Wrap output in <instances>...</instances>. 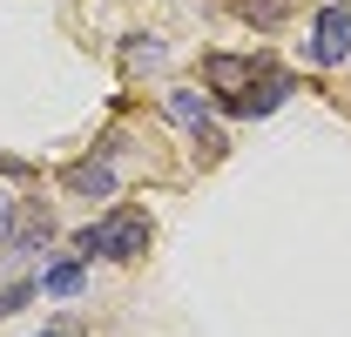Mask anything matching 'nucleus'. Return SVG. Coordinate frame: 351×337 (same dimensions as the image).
<instances>
[{
	"label": "nucleus",
	"mask_w": 351,
	"mask_h": 337,
	"mask_svg": "<svg viewBox=\"0 0 351 337\" xmlns=\"http://www.w3.org/2000/svg\"><path fill=\"white\" fill-rule=\"evenodd\" d=\"M61 182H68L75 196H115V168H108V162H68Z\"/></svg>",
	"instance_id": "nucleus-5"
},
{
	"label": "nucleus",
	"mask_w": 351,
	"mask_h": 337,
	"mask_svg": "<svg viewBox=\"0 0 351 337\" xmlns=\"http://www.w3.org/2000/svg\"><path fill=\"white\" fill-rule=\"evenodd\" d=\"M7 229H14V196L0 189V250H7Z\"/></svg>",
	"instance_id": "nucleus-11"
},
{
	"label": "nucleus",
	"mask_w": 351,
	"mask_h": 337,
	"mask_svg": "<svg viewBox=\"0 0 351 337\" xmlns=\"http://www.w3.org/2000/svg\"><path fill=\"white\" fill-rule=\"evenodd\" d=\"M284 95H291V75L277 68V75H270V82H263V88H250L243 101H230V115H270V108H277Z\"/></svg>",
	"instance_id": "nucleus-6"
},
{
	"label": "nucleus",
	"mask_w": 351,
	"mask_h": 337,
	"mask_svg": "<svg viewBox=\"0 0 351 337\" xmlns=\"http://www.w3.org/2000/svg\"><path fill=\"white\" fill-rule=\"evenodd\" d=\"M82 284H88L82 263H54V270L41 277V290H47V297H82Z\"/></svg>",
	"instance_id": "nucleus-8"
},
{
	"label": "nucleus",
	"mask_w": 351,
	"mask_h": 337,
	"mask_svg": "<svg viewBox=\"0 0 351 337\" xmlns=\"http://www.w3.org/2000/svg\"><path fill=\"white\" fill-rule=\"evenodd\" d=\"M122 61H129V68H156V61H162V41H129Z\"/></svg>",
	"instance_id": "nucleus-10"
},
{
	"label": "nucleus",
	"mask_w": 351,
	"mask_h": 337,
	"mask_svg": "<svg viewBox=\"0 0 351 337\" xmlns=\"http://www.w3.org/2000/svg\"><path fill=\"white\" fill-rule=\"evenodd\" d=\"M47 236H54V216H47L41 203H21V210H14V229H7V256H34Z\"/></svg>",
	"instance_id": "nucleus-4"
},
{
	"label": "nucleus",
	"mask_w": 351,
	"mask_h": 337,
	"mask_svg": "<svg viewBox=\"0 0 351 337\" xmlns=\"http://www.w3.org/2000/svg\"><path fill=\"white\" fill-rule=\"evenodd\" d=\"M277 75V61L270 54H203V82L217 88V101L230 108V101H243L250 88H263Z\"/></svg>",
	"instance_id": "nucleus-2"
},
{
	"label": "nucleus",
	"mask_w": 351,
	"mask_h": 337,
	"mask_svg": "<svg viewBox=\"0 0 351 337\" xmlns=\"http://www.w3.org/2000/svg\"><path fill=\"white\" fill-rule=\"evenodd\" d=\"M345 54H351V7L331 0V7H317V27L304 34V61L311 68H338Z\"/></svg>",
	"instance_id": "nucleus-3"
},
{
	"label": "nucleus",
	"mask_w": 351,
	"mask_h": 337,
	"mask_svg": "<svg viewBox=\"0 0 351 337\" xmlns=\"http://www.w3.org/2000/svg\"><path fill=\"white\" fill-rule=\"evenodd\" d=\"M0 175H27V162L21 155H0Z\"/></svg>",
	"instance_id": "nucleus-12"
},
{
	"label": "nucleus",
	"mask_w": 351,
	"mask_h": 337,
	"mask_svg": "<svg viewBox=\"0 0 351 337\" xmlns=\"http://www.w3.org/2000/svg\"><path fill=\"white\" fill-rule=\"evenodd\" d=\"M34 290H41V284H7V290H0V317L27 310V303H34Z\"/></svg>",
	"instance_id": "nucleus-9"
},
{
	"label": "nucleus",
	"mask_w": 351,
	"mask_h": 337,
	"mask_svg": "<svg viewBox=\"0 0 351 337\" xmlns=\"http://www.w3.org/2000/svg\"><path fill=\"white\" fill-rule=\"evenodd\" d=\"M41 337H82V324H47Z\"/></svg>",
	"instance_id": "nucleus-13"
},
{
	"label": "nucleus",
	"mask_w": 351,
	"mask_h": 337,
	"mask_svg": "<svg viewBox=\"0 0 351 337\" xmlns=\"http://www.w3.org/2000/svg\"><path fill=\"white\" fill-rule=\"evenodd\" d=\"M237 7V21H250V27H277L284 14H291V0H230Z\"/></svg>",
	"instance_id": "nucleus-7"
},
{
	"label": "nucleus",
	"mask_w": 351,
	"mask_h": 337,
	"mask_svg": "<svg viewBox=\"0 0 351 337\" xmlns=\"http://www.w3.org/2000/svg\"><path fill=\"white\" fill-rule=\"evenodd\" d=\"M149 243H156L149 210H108L101 223H88L82 236H75V250H82V256H101V263H135Z\"/></svg>",
	"instance_id": "nucleus-1"
}]
</instances>
